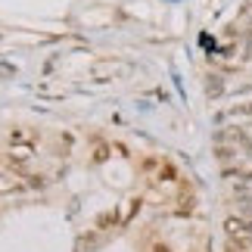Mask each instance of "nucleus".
<instances>
[{"label": "nucleus", "instance_id": "obj_1", "mask_svg": "<svg viewBox=\"0 0 252 252\" xmlns=\"http://www.w3.org/2000/svg\"><path fill=\"white\" fill-rule=\"evenodd\" d=\"M227 237H230V243L246 246L249 240H252V227L246 224L243 218H227Z\"/></svg>", "mask_w": 252, "mask_h": 252}, {"label": "nucleus", "instance_id": "obj_2", "mask_svg": "<svg viewBox=\"0 0 252 252\" xmlns=\"http://www.w3.org/2000/svg\"><path fill=\"white\" fill-rule=\"evenodd\" d=\"M227 252H246V246H237V243H230V249Z\"/></svg>", "mask_w": 252, "mask_h": 252}, {"label": "nucleus", "instance_id": "obj_3", "mask_svg": "<svg viewBox=\"0 0 252 252\" xmlns=\"http://www.w3.org/2000/svg\"><path fill=\"white\" fill-rule=\"evenodd\" d=\"M153 252H171L168 246H153Z\"/></svg>", "mask_w": 252, "mask_h": 252}]
</instances>
